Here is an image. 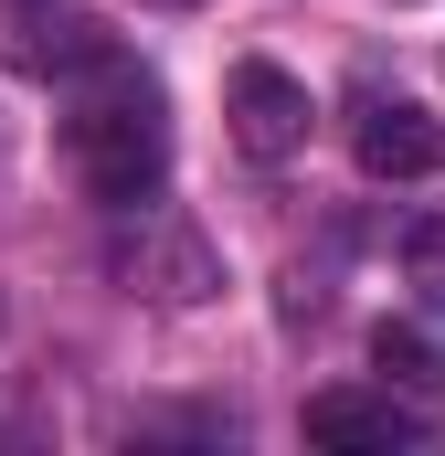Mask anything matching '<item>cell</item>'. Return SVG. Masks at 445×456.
Listing matches in <instances>:
<instances>
[{
    "label": "cell",
    "instance_id": "cell-1",
    "mask_svg": "<svg viewBox=\"0 0 445 456\" xmlns=\"http://www.w3.org/2000/svg\"><path fill=\"white\" fill-rule=\"evenodd\" d=\"M64 159H75V181L117 202V213H138V202H159V181H170V117H159V86L149 75H127L107 53V96H85V107L64 117Z\"/></svg>",
    "mask_w": 445,
    "mask_h": 456
},
{
    "label": "cell",
    "instance_id": "cell-2",
    "mask_svg": "<svg viewBox=\"0 0 445 456\" xmlns=\"http://www.w3.org/2000/svg\"><path fill=\"white\" fill-rule=\"evenodd\" d=\"M117 276H127V297H149V308H202V297H222V255L202 244V224H181V213H138V224L117 233Z\"/></svg>",
    "mask_w": 445,
    "mask_h": 456
},
{
    "label": "cell",
    "instance_id": "cell-3",
    "mask_svg": "<svg viewBox=\"0 0 445 456\" xmlns=\"http://www.w3.org/2000/svg\"><path fill=\"white\" fill-rule=\"evenodd\" d=\"M222 117H233V149H244V159H297L319 107H308V86H297L287 64H265V53H255V64H233Z\"/></svg>",
    "mask_w": 445,
    "mask_h": 456
},
{
    "label": "cell",
    "instance_id": "cell-4",
    "mask_svg": "<svg viewBox=\"0 0 445 456\" xmlns=\"http://www.w3.org/2000/svg\"><path fill=\"white\" fill-rule=\"evenodd\" d=\"M350 149H360L371 181H435V170H445V127L414 107V96H360Z\"/></svg>",
    "mask_w": 445,
    "mask_h": 456
},
{
    "label": "cell",
    "instance_id": "cell-5",
    "mask_svg": "<svg viewBox=\"0 0 445 456\" xmlns=\"http://www.w3.org/2000/svg\"><path fill=\"white\" fill-rule=\"evenodd\" d=\"M308 446L392 456V446H414V414H403L392 393H308Z\"/></svg>",
    "mask_w": 445,
    "mask_h": 456
},
{
    "label": "cell",
    "instance_id": "cell-6",
    "mask_svg": "<svg viewBox=\"0 0 445 456\" xmlns=\"http://www.w3.org/2000/svg\"><path fill=\"white\" fill-rule=\"evenodd\" d=\"M371 361H382L403 393H425V403L445 393V340H435V330H414V319H382V330H371Z\"/></svg>",
    "mask_w": 445,
    "mask_h": 456
},
{
    "label": "cell",
    "instance_id": "cell-7",
    "mask_svg": "<svg viewBox=\"0 0 445 456\" xmlns=\"http://www.w3.org/2000/svg\"><path fill=\"white\" fill-rule=\"evenodd\" d=\"M403 287H414L425 308H445V213L403 224Z\"/></svg>",
    "mask_w": 445,
    "mask_h": 456
},
{
    "label": "cell",
    "instance_id": "cell-8",
    "mask_svg": "<svg viewBox=\"0 0 445 456\" xmlns=\"http://www.w3.org/2000/svg\"><path fill=\"white\" fill-rule=\"evenodd\" d=\"M149 11H213V0H149Z\"/></svg>",
    "mask_w": 445,
    "mask_h": 456
}]
</instances>
